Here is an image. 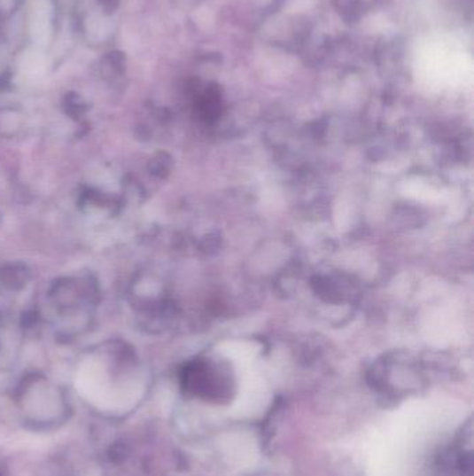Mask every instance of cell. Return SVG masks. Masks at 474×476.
<instances>
[{
	"mask_svg": "<svg viewBox=\"0 0 474 476\" xmlns=\"http://www.w3.org/2000/svg\"><path fill=\"white\" fill-rule=\"evenodd\" d=\"M188 382L190 390L205 399H223L229 392V382L226 376L219 371L210 370L206 365H199L190 371Z\"/></svg>",
	"mask_w": 474,
	"mask_h": 476,
	"instance_id": "1",
	"label": "cell"
},
{
	"mask_svg": "<svg viewBox=\"0 0 474 476\" xmlns=\"http://www.w3.org/2000/svg\"><path fill=\"white\" fill-rule=\"evenodd\" d=\"M99 2L104 6V9L106 10L107 13H112L119 6V0H99Z\"/></svg>",
	"mask_w": 474,
	"mask_h": 476,
	"instance_id": "2",
	"label": "cell"
}]
</instances>
